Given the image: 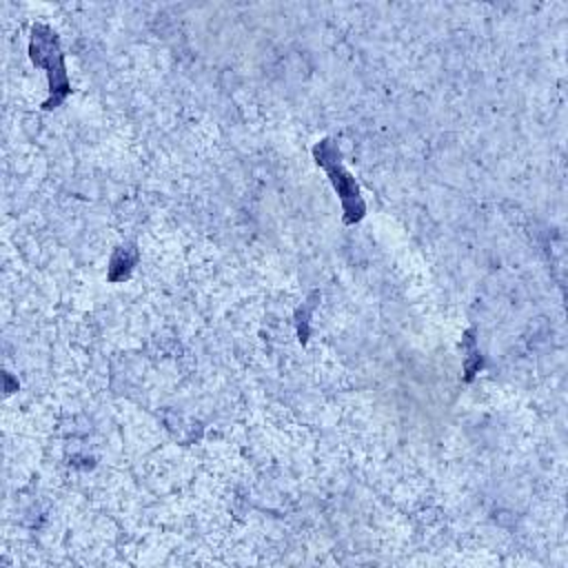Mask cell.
Instances as JSON below:
<instances>
[{"label": "cell", "mask_w": 568, "mask_h": 568, "mask_svg": "<svg viewBox=\"0 0 568 568\" xmlns=\"http://www.w3.org/2000/svg\"><path fill=\"white\" fill-rule=\"evenodd\" d=\"M31 60L38 67H47L49 71V84H51V100L44 102V109L58 106L64 95L69 93V82L62 64V53L58 49V38L47 27H33L31 36Z\"/></svg>", "instance_id": "1"}, {"label": "cell", "mask_w": 568, "mask_h": 568, "mask_svg": "<svg viewBox=\"0 0 568 568\" xmlns=\"http://www.w3.org/2000/svg\"><path fill=\"white\" fill-rule=\"evenodd\" d=\"M135 262V248L133 246H120L111 260V266H109V280H113V275L118 273V282L124 280L131 271Z\"/></svg>", "instance_id": "3"}, {"label": "cell", "mask_w": 568, "mask_h": 568, "mask_svg": "<svg viewBox=\"0 0 568 568\" xmlns=\"http://www.w3.org/2000/svg\"><path fill=\"white\" fill-rule=\"evenodd\" d=\"M315 158L317 162L328 171L331 175V182L333 186L337 189L339 197H342V204H344V220L351 224V222H357L362 220L364 215V202L359 197V189L355 184V180L342 169L339 164V151L335 149V144L331 140H322L317 146H315Z\"/></svg>", "instance_id": "2"}]
</instances>
